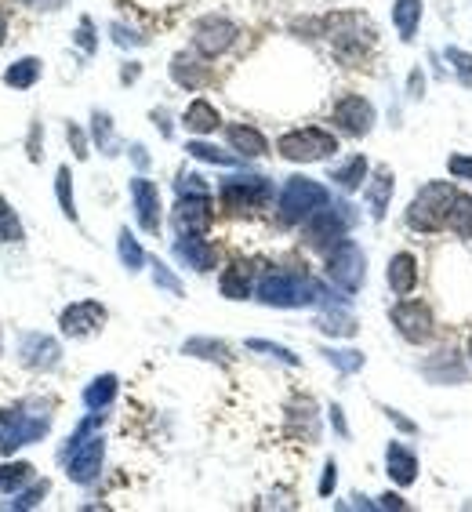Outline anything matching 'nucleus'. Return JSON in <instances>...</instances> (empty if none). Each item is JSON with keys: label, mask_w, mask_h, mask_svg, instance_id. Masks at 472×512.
Here are the masks:
<instances>
[{"label": "nucleus", "mask_w": 472, "mask_h": 512, "mask_svg": "<svg viewBox=\"0 0 472 512\" xmlns=\"http://www.w3.org/2000/svg\"><path fill=\"white\" fill-rule=\"evenodd\" d=\"M316 26H320V37H327V44H331V51H335V59L349 69L367 62V55H371L374 44H378L374 22L367 19V15H360V11H338V15L320 19Z\"/></svg>", "instance_id": "f257e3e1"}, {"label": "nucleus", "mask_w": 472, "mask_h": 512, "mask_svg": "<svg viewBox=\"0 0 472 512\" xmlns=\"http://www.w3.org/2000/svg\"><path fill=\"white\" fill-rule=\"evenodd\" d=\"M102 422L106 414L91 411V418L73 429V436L66 440V451H62V465H66V476L80 487H91L99 480L102 462H106V436H102Z\"/></svg>", "instance_id": "f03ea898"}, {"label": "nucleus", "mask_w": 472, "mask_h": 512, "mask_svg": "<svg viewBox=\"0 0 472 512\" xmlns=\"http://www.w3.org/2000/svg\"><path fill=\"white\" fill-rule=\"evenodd\" d=\"M51 433V404L40 400H15L0 407V454L22 451V447L40 444Z\"/></svg>", "instance_id": "7ed1b4c3"}, {"label": "nucleus", "mask_w": 472, "mask_h": 512, "mask_svg": "<svg viewBox=\"0 0 472 512\" xmlns=\"http://www.w3.org/2000/svg\"><path fill=\"white\" fill-rule=\"evenodd\" d=\"M255 295L262 306L273 309H305V306H320L327 298V287L316 284L309 273H298V269H273L255 284Z\"/></svg>", "instance_id": "20e7f679"}, {"label": "nucleus", "mask_w": 472, "mask_h": 512, "mask_svg": "<svg viewBox=\"0 0 472 512\" xmlns=\"http://www.w3.org/2000/svg\"><path fill=\"white\" fill-rule=\"evenodd\" d=\"M331 204V189L309 175H291L276 197V218L284 226H302L305 218L316 215L320 207Z\"/></svg>", "instance_id": "39448f33"}, {"label": "nucleus", "mask_w": 472, "mask_h": 512, "mask_svg": "<svg viewBox=\"0 0 472 512\" xmlns=\"http://www.w3.org/2000/svg\"><path fill=\"white\" fill-rule=\"evenodd\" d=\"M458 189L451 182H425V189L407 207V226L418 233H436V229L451 226V207Z\"/></svg>", "instance_id": "423d86ee"}, {"label": "nucleus", "mask_w": 472, "mask_h": 512, "mask_svg": "<svg viewBox=\"0 0 472 512\" xmlns=\"http://www.w3.org/2000/svg\"><path fill=\"white\" fill-rule=\"evenodd\" d=\"M276 153L291 164H320L338 153V135L327 128H291L276 138Z\"/></svg>", "instance_id": "0eeeda50"}, {"label": "nucleus", "mask_w": 472, "mask_h": 512, "mask_svg": "<svg viewBox=\"0 0 472 512\" xmlns=\"http://www.w3.org/2000/svg\"><path fill=\"white\" fill-rule=\"evenodd\" d=\"M273 200V182L266 175H229L218 182V204L226 207L229 215H251L258 207H266Z\"/></svg>", "instance_id": "6e6552de"}, {"label": "nucleus", "mask_w": 472, "mask_h": 512, "mask_svg": "<svg viewBox=\"0 0 472 512\" xmlns=\"http://www.w3.org/2000/svg\"><path fill=\"white\" fill-rule=\"evenodd\" d=\"M356 215H353V207L349 204H331L320 207L316 215H309L302 222V237H305V247H313V251H331V247L338 244V240H345V233L353 229Z\"/></svg>", "instance_id": "1a4fd4ad"}, {"label": "nucleus", "mask_w": 472, "mask_h": 512, "mask_svg": "<svg viewBox=\"0 0 472 512\" xmlns=\"http://www.w3.org/2000/svg\"><path fill=\"white\" fill-rule=\"evenodd\" d=\"M193 51L197 55H204L207 62L222 59L226 51L236 48V40H240V26H236L229 15H218V11H211V15H200L197 22H193Z\"/></svg>", "instance_id": "9d476101"}, {"label": "nucleus", "mask_w": 472, "mask_h": 512, "mask_svg": "<svg viewBox=\"0 0 472 512\" xmlns=\"http://www.w3.org/2000/svg\"><path fill=\"white\" fill-rule=\"evenodd\" d=\"M327 276H331V284L345 295H356L367 280V255L360 251L356 240H338L331 251H327Z\"/></svg>", "instance_id": "9b49d317"}, {"label": "nucleus", "mask_w": 472, "mask_h": 512, "mask_svg": "<svg viewBox=\"0 0 472 512\" xmlns=\"http://www.w3.org/2000/svg\"><path fill=\"white\" fill-rule=\"evenodd\" d=\"M331 124H335V131H342L349 138H364L378 124V109H374V102L367 95L345 91V95L335 99V106H331Z\"/></svg>", "instance_id": "f8f14e48"}, {"label": "nucleus", "mask_w": 472, "mask_h": 512, "mask_svg": "<svg viewBox=\"0 0 472 512\" xmlns=\"http://www.w3.org/2000/svg\"><path fill=\"white\" fill-rule=\"evenodd\" d=\"M19 364L26 371H37V375H48L62 364V345L59 338L44 335V331H26L19 338Z\"/></svg>", "instance_id": "ddd939ff"}, {"label": "nucleus", "mask_w": 472, "mask_h": 512, "mask_svg": "<svg viewBox=\"0 0 472 512\" xmlns=\"http://www.w3.org/2000/svg\"><path fill=\"white\" fill-rule=\"evenodd\" d=\"M389 320H393L396 331L414 345H422L433 338V309L425 306V302H418V298L396 302V306L389 309Z\"/></svg>", "instance_id": "4468645a"}, {"label": "nucleus", "mask_w": 472, "mask_h": 512, "mask_svg": "<svg viewBox=\"0 0 472 512\" xmlns=\"http://www.w3.org/2000/svg\"><path fill=\"white\" fill-rule=\"evenodd\" d=\"M102 324H106V306L95 302V298H80L73 306H66L59 313V327L66 338H91L99 335Z\"/></svg>", "instance_id": "2eb2a0df"}, {"label": "nucleus", "mask_w": 472, "mask_h": 512, "mask_svg": "<svg viewBox=\"0 0 472 512\" xmlns=\"http://www.w3.org/2000/svg\"><path fill=\"white\" fill-rule=\"evenodd\" d=\"M171 222H175L178 237H186V233H200L204 237L211 222H215V204H211V197H178Z\"/></svg>", "instance_id": "dca6fc26"}, {"label": "nucleus", "mask_w": 472, "mask_h": 512, "mask_svg": "<svg viewBox=\"0 0 472 512\" xmlns=\"http://www.w3.org/2000/svg\"><path fill=\"white\" fill-rule=\"evenodd\" d=\"M131 207H135V218L138 226L146 229L149 237H157L160 233V189L157 182H149L146 175L131 178Z\"/></svg>", "instance_id": "f3484780"}, {"label": "nucleus", "mask_w": 472, "mask_h": 512, "mask_svg": "<svg viewBox=\"0 0 472 512\" xmlns=\"http://www.w3.org/2000/svg\"><path fill=\"white\" fill-rule=\"evenodd\" d=\"M211 66H207L204 55H197V51H178L175 59H171V80H175L178 88L186 91H200L211 84Z\"/></svg>", "instance_id": "a211bd4d"}, {"label": "nucleus", "mask_w": 472, "mask_h": 512, "mask_svg": "<svg viewBox=\"0 0 472 512\" xmlns=\"http://www.w3.org/2000/svg\"><path fill=\"white\" fill-rule=\"evenodd\" d=\"M175 258L193 273H211L218 266V251L211 240H204L200 233H186L175 240Z\"/></svg>", "instance_id": "6ab92c4d"}, {"label": "nucleus", "mask_w": 472, "mask_h": 512, "mask_svg": "<svg viewBox=\"0 0 472 512\" xmlns=\"http://www.w3.org/2000/svg\"><path fill=\"white\" fill-rule=\"evenodd\" d=\"M218 291H222V298H229V302L251 298V291H255V269H251V262H244V258L229 262V266L222 269V276H218Z\"/></svg>", "instance_id": "aec40b11"}, {"label": "nucleus", "mask_w": 472, "mask_h": 512, "mask_svg": "<svg viewBox=\"0 0 472 512\" xmlns=\"http://www.w3.org/2000/svg\"><path fill=\"white\" fill-rule=\"evenodd\" d=\"M226 142L236 157L258 160L269 153V138L255 128V124H226Z\"/></svg>", "instance_id": "412c9836"}, {"label": "nucleus", "mask_w": 472, "mask_h": 512, "mask_svg": "<svg viewBox=\"0 0 472 512\" xmlns=\"http://www.w3.org/2000/svg\"><path fill=\"white\" fill-rule=\"evenodd\" d=\"M393 171L389 168H374L367 175V186H364V197H367V207H371V218L374 222H382L385 211H389V200H393Z\"/></svg>", "instance_id": "4be33fe9"}, {"label": "nucleus", "mask_w": 472, "mask_h": 512, "mask_svg": "<svg viewBox=\"0 0 472 512\" xmlns=\"http://www.w3.org/2000/svg\"><path fill=\"white\" fill-rule=\"evenodd\" d=\"M182 128L189 131V135H215L218 128H222V113L215 109V102H207V99H193L186 106V113H182Z\"/></svg>", "instance_id": "5701e85b"}, {"label": "nucleus", "mask_w": 472, "mask_h": 512, "mask_svg": "<svg viewBox=\"0 0 472 512\" xmlns=\"http://www.w3.org/2000/svg\"><path fill=\"white\" fill-rule=\"evenodd\" d=\"M385 280L393 287V295H411L414 287H418V258L400 251V255L389 258V269H385Z\"/></svg>", "instance_id": "b1692460"}, {"label": "nucleus", "mask_w": 472, "mask_h": 512, "mask_svg": "<svg viewBox=\"0 0 472 512\" xmlns=\"http://www.w3.org/2000/svg\"><path fill=\"white\" fill-rule=\"evenodd\" d=\"M385 473H389V480L396 487H411L418 480V458H414V451H407L404 444H389V451H385Z\"/></svg>", "instance_id": "393cba45"}, {"label": "nucleus", "mask_w": 472, "mask_h": 512, "mask_svg": "<svg viewBox=\"0 0 472 512\" xmlns=\"http://www.w3.org/2000/svg\"><path fill=\"white\" fill-rule=\"evenodd\" d=\"M422 15H425V4L422 0H393V26H396V37L411 44L422 30Z\"/></svg>", "instance_id": "a878e982"}, {"label": "nucleus", "mask_w": 472, "mask_h": 512, "mask_svg": "<svg viewBox=\"0 0 472 512\" xmlns=\"http://www.w3.org/2000/svg\"><path fill=\"white\" fill-rule=\"evenodd\" d=\"M40 77H44V62H40L37 55H22V59H15L8 69H4V84L15 91L37 88Z\"/></svg>", "instance_id": "bb28decb"}, {"label": "nucleus", "mask_w": 472, "mask_h": 512, "mask_svg": "<svg viewBox=\"0 0 472 512\" xmlns=\"http://www.w3.org/2000/svg\"><path fill=\"white\" fill-rule=\"evenodd\" d=\"M316 327L324 331V335H335V338H349L356 335V316L349 313V302H331V306L320 313Z\"/></svg>", "instance_id": "cd10ccee"}, {"label": "nucleus", "mask_w": 472, "mask_h": 512, "mask_svg": "<svg viewBox=\"0 0 472 512\" xmlns=\"http://www.w3.org/2000/svg\"><path fill=\"white\" fill-rule=\"evenodd\" d=\"M367 175H371V164H367L364 153H356V157H349L345 164H338V168L331 171V182H335L342 193H356V189L367 182Z\"/></svg>", "instance_id": "c85d7f7f"}, {"label": "nucleus", "mask_w": 472, "mask_h": 512, "mask_svg": "<svg viewBox=\"0 0 472 512\" xmlns=\"http://www.w3.org/2000/svg\"><path fill=\"white\" fill-rule=\"evenodd\" d=\"M117 389H120V378L117 375L91 378L88 389H84V407H88V411H106V407L117 400Z\"/></svg>", "instance_id": "c756f323"}, {"label": "nucleus", "mask_w": 472, "mask_h": 512, "mask_svg": "<svg viewBox=\"0 0 472 512\" xmlns=\"http://www.w3.org/2000/svg\"><path fill=\"white\" fill-rule=\"evenodd\" d=\"M91 138H95V146H99V153H106V157H117V131H113V117H109L106 109H95L91 113Z\"/></svg>", "instance_id": "7c9ffc66"}, {"label": "nucleus", "mask_w": 472, "mask_h": 512, "mask_svg": "<svg viewBox=\"0 0 472 512\" xmlns=\"http://www.w3.org/2000/svg\"><path fill=\"white\" fill-rule=\"evenodd\" d=\"M186 153L193 160H204V164H218V168H236V164L244 160V157H236L233 149H229V153H222V149L211 146V142H204V138H189Z\"/></svg>", "instance_id": "2f4dec72"}, {"label": "nucleus", "mask_w": 472, "mask_h": 512, "mask_svg": "<svg viewBox=\"0 0 472 512\" xmlns=\"http://www.w3.org/2000/svg\"><path fill=\"white\" fill-rule=\"evenodd\" d=\"M33 483V465L30 462H4L0 465V494H19L22 487Z\"/></svg>", "instance_id": "473e14b6"}, {"label": "nucleus", "mask_w": 472, "mask_h": 512, "mask_svg": "<svg viewBox=\"0 0 472 512\" xmlns=\"http://www.w3.org/2000/svg\"><path fill=\"white\" fill-rule=\"evenodd\" d=\"M117 255H120V262H124V269H128V273H138V269H142L149 262L146 251H142V244L135 240V233H131V229H120Z\"/></svg>", "instance_id": "72a5a7b5"}, {"label": "nucleus", "mask_w": 472, "mask_h": 512, "mask_svg": "<svg viewBox=\"0 0 472 512\" xmlns=\"http://www.w3.org/2000/svg\"><path fill=\"white\" fill-rule=\"evenodd\" d=\"M186 356H200V360H211V364H229V349L226 342H215V338H189L182 345Z\"/></svg>", "instance_id": "f704fd0d"}, {"label": "nucleus", "mask_w": 472, "mask_h": 512, "mask_svg": "<svg viewBox=\"0 0 472 512\" xmlns=\"http://www.w3.org/2000/svg\"><path fill=\"white\" fill-rule=\"evenodd\" d=\"M51 483L48 480H33L30 487H22L19 494H11V502H0V509H37L44 498H48Z\"/></svg>", "instance_id": "c9c22d12"}, {"label": "nucleus", "mask_w": 472, "mask_h": 512, "mask_svg": "<svg viewBox=\"0 0 472 512\" xmlns=\"http://www.w3.org/2000/svg\"><path fill=\"white\" fill-rule=\"evenodd\" d=\"M26 240V229H22V218L15 215V207L0 197V244H22Z\"/></svg>", "instance_id": "e433bc0d"}, {"label": "nucleus", "mask_w": 472, "mask_h": 512, "mask_svg": "<svg viewBox=\"0 0 472 512\" xmlns=\"http://www.w3.org/2000/svg\"><path fill=\"white\" fill-rule=\"evenodd\" d=\"M55 197H59L62 215H66L69 222H77V200H73V175H69V168L55 171Z\"/></svg>", "instance_id": "4c0bfd02"}, {"label": "nucleus", "mask_w": 472, "mask_h": 512, "mask_svg": "<svg viewBox=\"0 0 472 512\" xmlns=\"http://www.w3.org/2000/svg\"><path fill=\"white\" fill-rule=\"evenodd\" d=\"M451 229L458 233L462 240H472V197L458 193L454 197V207H451Z\"/></svg>", "instance_id": "58836bf2"}, {"label": "nucleus", "mask_w": 472, "mask_h": 512, "mask_svg": "<svg viewBox=\"0 0 472 512\" xmlns=\"http://www.w3.org/2000/svg\"><path fill=\"white\" fill-rule=\"evenodd\" d=\"M327 364L338 367L342 375H356L360 367H364V353H356V349H324Z\"/></svg>", "instance_id": "ea45409f"}, {"label": "nucleus", "mask_w": 472, "mask_h": 512, "mask_svg": "<svg viewBox=\"0 0 472 512\" xmlns=\"http://www.w3.org/2000/svg\"><path fill=\"white\" fill-rule=\"evenodd\" d=\"M443 59L451 62L454 77L462 80V84H472V51H462V48H447V51H443Z\"/></svg>", "instance_id": "a19ab883"}, {"label": "nucleus", "mask_w": 472, "mask_h": 512, "mask_svg": "<svg viewBox=\"0 0 472 512\" xmlns=\"http://www.w3.org/2000/svg\"><path fill=\"white\" fill-rule=\"evenodd\" d=\"M247 349H251V353H269L273 360H284L287 367H298V356L291 353V349H284V345H276V342H262V338H251V342H247Z\"/></svg>", "instance_id": "79ce46f5"}, {"label": "nucleus", "mask_w": 472, "mask_h": 512, "mask_svg": "<svg viewBox=\"0 0 472 512\" xmlns=\"http://www.w3.org/2000/svg\"><path fill=\"white\" fill-rule=\"evenodd\" d=\"M73 40H77V48L84 51V55H95L99 51V37H95V22L84 15L77 26V33H73Z\"/></svg>", "instance_id": "37998d69"}, {"label": "nucleus", "mask_w": 472, "mask_h": 512, "mask_svg": "<svg viewBox=\"0 0 472 512\" xmlns=\"http://www.w3.org/2000/svg\"><path fill=\"white\" fill-rule=\"evenodd\" d=\"M175 193L178 197H211V189H207V182L200 175H178Z\"/></svg>", "instance_id": "c03bdc74"}, {"label": "nucleus", "mask_w": 472, "mask_h": 512, "mask_svg": "<svg viewBox=\"0 0 472 512\" xmlns=\"http://www.w3.org/2000/svg\"><path fill=\"white\" fill-rule=\"evenodd\" d=\"M153 284L164 287V291H171V295H186V287H182V280H178L175 273H171L164 262H153Z\"/></svg>", "instance_id": "a18cd8bd"}, {"label": "nucleus", "mask_w": 472, "mask_h": 512, "mask_svg": "<svg viewBox=\"0 0 472 512\" xmlns=\"http://www.w3.org/2000/svg\"><path fill=\"white\" fill-rule=\"evenodd\" d=\"M109 33H113V40H117L120 48H142V44H146V37L138 30H131V26H124V22H113Z\"/></svg>", "instance_id": "49530a36"}, {"label": "nucleus", "mask_w": 472, "mask_h": 512, "mask_svg": "<svg viewBox=\"0 0 472 512\" xmlns=\"http://www.w3.org/2000/svg\"><path fill=\"white\" fill-rule=\"evenodd\" d=\"M447 171H451L454 182H472V157L469 153H454V157L447 160Z\"/></svg>", "instance_id": "de8ad7c7"}, {"label": "nucleus", "mask_w": 472, "mask_h": 512, "mask_svg": "<svg viewBox=\"0 0 472 512\" xmlns=\"http://www.w3.org/2000/svg\"><path fill=\"white\" fill-rule=\"evenodd\" d=\"M66 138H69V146H73V153H77V160H88V138H84V131L77 128V124H66Z\"/></svg>", "instance_id": "09e8293b"}, {"label": "nucleus", "mask_w": 472, "mask_h": 512, "mask_svg": "<svg viewBox=\"0 0 472 512\" xmlns=\"http://www.w3.org/2000/svg\"><path fill=\"white\" fill-rule=\"evenodd\" d=\"M22 8H30V11H62L69 4V0H19Z\"/></svg>", "instance_id": "8fccbe9b"}, {"label": "nucleus", "mask_w": 472, "mask_h": 512, "mask_svg": "<svg viewBox=\"0 0 472 512\" xmlns=\"http://www.w3.org/2000/svg\"><path fill=\"white\" fill-rule=\"evenodd\" d=\"M335 480H338V465L327 462L324 465V480H320V498H327V494L335 491Z\"/></svg>", "instance_id": "3c124183"}, {"label": "nucleus", "mask_w": 472, "mask_h": 512, "mask_svg": "<svg viewBox=\"0 0 472 512\" xmlns=\"http://www.w3.org/2000/svg\"><path fill=\"white\" fill-rule=\"evenodd\" d=\"M385 414H389V422H393V425H400V429H404L407 436H414V433H418V425H414V422H407V418H404V414H400V411H385Z\"/></svg>", "instance_id": "603ef678"}, {"label": "nucleus", "mask_w": 472, "mask_h": 512, "mask_svg": "<svg viewBox=\"0 0 472 512\" xmlns=\"http://www.w3.org/2000/svg\"><path fill=\"white\" fill-rule=\"evenodd\" d=\"M331 425H335L342 436H349V425H345V414H342V407H338V404H331Z\"/></svg>", "instance_id": "864d4df0"}, {"label": "nucleus", "mask_w": 472, "mask_h": 512, "mask_svg": "<svg viewBox=\"0 0 472 512\" xmlns=\"http://www.w3.org/2000/svg\"><path fill=\"white\" fill-rule=\"evenodd\" d=\"M138 77H142V66H138V62H128V66L120 69V80H124V84H135Z\"/></svg>", "instance_id": "5fc2aeb1"}, {"label": "nucleus", "mask_w": 472, "mask_h": 512, "mask_svg": "<svg viewBox=\"0 0 472 512\" xmlns=\"http://www.w3.org/2000/svg\"><path fill=\"white\" fill-rule=\"evenodd\" d=\"M404 498L400 494H385V498H378V509H404Z\"/></svg>", "instance_id": "6e6d98bb"}, {"label": "nucleus", "mask_w": 472, "mask_h": 512, "mask_svg": "<svg viewBox=\"0 0 472 512\" xmlns=\"http://www.w3.org/2000/svg\"><path fill=\"white\" fill-rule=\"evenodd\" d=\"M422 84H425V73L422 69H414L411 73V99H422Z\"/></svg>", "instance_id": "4d7b16f0"}, {"label": "nucleus", "mask_w": 472, "mask_h": 512, "mask_svg": "<svg viewBox=\"0 0 472 512\" xmlns=\"http://www.w3.org/2000/svg\"><path fill=\"white\" fill-rule=\"evenodd\" d=\"M131 160H135L138 168H149V157H146V146H142V142H135V146H131Z\"/></svg>", "instance_id": "13d9d810"}, {"label": "nucleus", "mask_w": 472, "mask_h": 512, "mask_svg": "<svg viewBox=\"0 0 472 512\" xmlns=\"http://www.w3.org/2000/svg\"><path fill=\"white\" fill-rule=\"evenodd\" d=\"M37 142H40V124H33V131H30V160H40Z\"/></svg>", "instance_id": "bf43d9fd"}, {"label": "nucleus", "mask_w": 472, "mask_h": 512, "mask_svg": "<svg viewBox=\"0 0 472 512\" xmlns=\"http://www.w3.org/2000/svg\"><path fill=\"white\" fill-rule=\"evenodd\" d=\"M4 40H8V15L0 11V48H4Z\"/></svg>", "instance_id": "052dcab7"}, {"label": "nucleus", "mask_w": 472, "mask_h": 512, "mask_svg": "<svg viewBox=\"0 0 472 512\" xmlns=\"http://www.w3.org/2000/svg\"><path fill=\"white\" fill-rule=\"evenodd\" d=\"M0 356H4V335H0Z\"/></svg>", "instance_id": "680f3d73"}, {"label": "nucleus", "mask_w": 472, "mask_h": 512, "mask_svg": "<svg viewBox=\"0 0 472 512\" xmlns=\"http://www.w3.org/2000/svg\"><path fill=\"white\" fill-rule=\"evenodd\" d=\"M469 360H472V338H469Z\"/></svg>", "instance_id": "e2e57ef3"}]
</instances>
